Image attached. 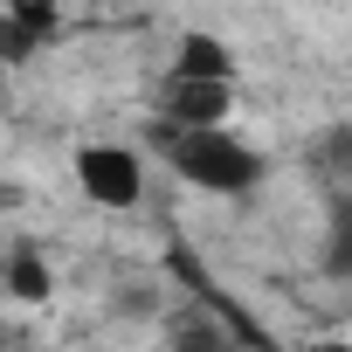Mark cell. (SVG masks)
I'll use <instances>...</instances> for the list:
<instances>
[{
  "mask_svg": "<svg viewBox=\"0 0 352 352\" xmlns=\"http://www.w3.org/2000/svg\"><path fill=\"white\" fill-rule=\"evenodd\" d=\"M152 152L173 166V180H187L194 194H214V201H249L270 180V159L249 138H235L228 124H166V118H152Z\"/></svg>",
  "mask_w": 352,
  "mask_h": 352,
  "instance_id": "obj_1",
  "label": "cell"
},
{
  "mask_svg": "<svg viewBox=\"0 0 352 352\" xmlns=\"http://www.w3.org/2000/svg\"><path fill=\"white\" fill-rule=\"evenodd\" d=\"M76 194L104 214H131L145 201V159L131 145H111V138L76 145Z\"/></svg>",
  "mask_w": 352,
  "mask_h": 352,
  "instance_id": "obj_2",
  "label": "cell"
},
{
  "mask_svg": "<svg viewBox=\"0 0 352 352\" xmlns=\"http://www.w3.org/2000/svg\"><path fill=\"white\" fill-rule=\"evenodd\" d=\"M228 111H235V83H214V76H166L159 83L166 124H228Z\"/></svg>",
  "mask_w": 352,
  "mask_h": 352,
  "instance_id": "obj_3",
  "label": "cell"
},
{
  "mask_svg": "<svg viewBox=\"0 0 352 352\" xmlns=\"http://www.w3.org/2000/svg\"><path fill=\"white\" fill-rule=\"evenodd\" d=\"M63 35V8L56 0H8L0 8V63H28Z\"/></svg>",
  "mask_w": 352,
  "mask_h": 352,
  "instance_id": "obj_4",
  "label": "cell"
},
{
  "mask_svg": "<svg viewBox=\"0 0 352 352\" xmlns=\"http://www.w3.org/2000/svg\"><path fill=\"white\" fill-rule=\"evenodd\" d=\"M166 76H214V83H235V49H228L221 35H208V28H187L180 49H173V63H166Z\"/></svg>",
  "mask_w": 352,
  "mask_h": 352,
  "instance_id": "obj_5",
  "label": "cell"
},
{
  "mask_svg": "<svg viewBox=\"0 0 352 352\" xmlns=\"http://www.w3.org/2000/svg\"><path fill=\"white\" fill-rule=\"evenodd\" d=\"M0 290H8V297H21V304H49V297H56V276H49V263L21 242V249H8V256H0Z\"/></svg>",
  "mask_w": 352,
  "mask_h": 352,
  "instance_id": "obj_6",
  "label": "cell"
},
{
  "mask_svg": "<svg viewBox=\"0 0 352 352\" xmlns=\"http://www.w3.org/2000/svg\"><path fill=\"white\" fill-rule=\"evenodd\" d=\"M0 338H8V331H0Z\"/></svg>",
  "mask_w": 352,
  "mask_h": 352,
  "instance_id": "obj_7",
  "label": "cell"
}]
</instances>
